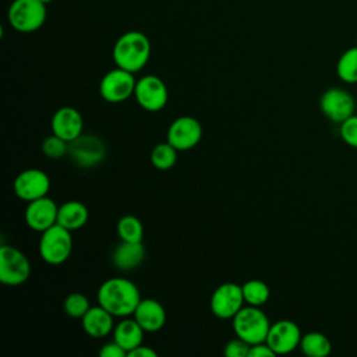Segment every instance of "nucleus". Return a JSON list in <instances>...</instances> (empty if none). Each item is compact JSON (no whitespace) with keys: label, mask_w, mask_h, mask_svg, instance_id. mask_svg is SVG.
I'll list each match as a JSON object with an SVG mask.
<instances>
[{"label":"nucleus","mask_w":357,"mask_h":357,"mask_svg":"<svg viewBox=\"0 0 357 357\" xmlns=\"http://www.w3.org/2000/svg\"><path fill=\"white\" fill-rule=\"evenodd\" d=\"M251 344L245 340L236 336V339H231L226 343L223 349V354L227 357H248Z\"/></svg>","instance_id":"nucleus-30"},{"label":"nucleus","mask_w":357,"mask_h":357,"mask_svg":"<svg viewBox=\"0 0 357 357\" xmlns=\"http://www.w3.org/2000/svg\"><path fill=\"white\" fill-rule=\"evenodd\" d=\"M98 304L113 317H131L141 301L137 284L124 278H110L98 289Z\"/></svg>","instance_id":"nucleus-1"},{"label":"nucleus","mask_w":357,"mask_h":357,"mask_svg":"<svg viewBox=\"0 0 357 357\" xmlns=\"http://www.w3.org/2000/svg\"><path fill=\"white\" fill-rule=\"evenodd\" d=\"M271 328L269 318L266 314L255 305L243 307L233 317V331L237 337L245 340L247 343L258 344L266 340Z\"/></svg>","instance_id":"nucleus-3"},{"label":"nucleus","mask_w":357,"mask_h":357,"mask_svg":"<svg viewBox=\"0 0 357 357\" xmlns=\"http://www.w3.org/2000/svg\"><path fill=\"white\" fill-rule=\"evenodd\" d=\"M52 134L61 137L63 139L71 142L82 134L84 120L81 113L71 106H63L57 109L50 120Z\"/></svg>","instance_id":"nucleus-16"},{"label":"nucleus","mask_w":357,"mask_h":357,"mask_svg":"<svg viewBox=\"0 0 357 357\" xmlns=\"http://www.w3.org/2000/svg\"><path fill=\"white\" fill-rule=\"evenodd\" d=\"M241 287H243L244 301L248 305L261 307L269 300V296H271L269 286L259 279L247 280Z\"/></svg>","instance_id":"nucleus-25"},{"label":"nucleus","mask_w":357,"mask_h":357,"mask_svg":"<svg viewBox=\"0 0 357 357\" xmlns=\"http://www.w3.org/2000/svg\"><path fill=\"white\" fill-rule=\"evenodd\" d=\"M243 287L233 282L222 283L211 297L212 314L220 319H233L244 304Z\"/></svg>","instance_id":"nucleus-10"},{"label":"nucleus","mask_w":357,"mask_h":357,"mask_svg":"<svg viewBox=\"0 0 357 357\" xmlns=\"http://www.w3.org/2000/svg\"><path fill=\"white\" fill-rule=\"evenodd\" d=\"M57 215H59L57 204L46 195L28 202L24 218L29 229L42 233L57 223Z\"/></svg>","instance_id":"nucleus-15"},{"label":"nucleus","mask_w":357,"mask_h":357,"mask_svg":"<svg viewBox=\"0 0 357 357\" xmlns=\"http://www.w3.org/2000/svg\"><path fill=\"white\" fill-rule=\"evenodd\" d=\"M117 236L121 241H142L144 226L134 215H126L117 222Z\"/></svg>","instance_id":"nucleus-26"},{"label":"nucleus","mask_w":357,"mask_h":357,"mask_svg":"<svg viewBox=\"0 0 357 357\" xmlns=\"http://www.w3.org/2000/svg\"><path fill=\"white\" fill-rule=\"evenodd\" d=\"M298 347L308 357H326L332 350V343L324 333L312 331L301 336Z\"/></svg>","instance_id":"nucleus-22"},{"label":"nucleus","mask_w":357,"mask_h":357,"mask_svg":"<svg viewBox=\"0 0 357 357\" xmlns=\"http://www.w3.org/2000/svg\"><path fill=\"white\" fill-rule=\"evenodd\" d=\"M177 149L166 142L156 144L151 151V163L158 170H169L177 162Z\"/></svg>","instance_id":"nucleus-24"},{"label":"nucleus","mask_w":357,"mask_h":357,"mask_svg":"<svg viewBox=\"0 0 357 357\" xmlns=\"http://www.w3.org/2000/svg\"><path fill=\"white\" fill-rule=\"evenodd\" d=\"M144 333H145V331L135 321V318L126 317L119 324L114 325L113 340L117 344H120L127 351V354H128L132 349H135L139 344H142Z\"/></svg>","instance_id":"nucleus-20"},{"label":"nucleus","mask_w":357,"mask_h":357,"mask_svg":"<svg viewBox=\"0 0 357 357\" xmlns=\"http://www.w3.org/2000/svg\"><path fill=\"white\" fill-rule=\"evenodd\" d=\"M319 107L325 117L340 124L354 114L356 102L353 95L346 89L333 86L322 93L319 99Z\"/></svg>","instance_id":"nucleus-11"},{"label":"nucleus","mask_w":357,"mask_h":357,"mask_svg":"<svg viewBox=\"0 0 357 357\" xmlns=\"http://www.w3.org/2000/svg\"><path fill=\"white\" fill-rule=\"evenodd\" d=\"M145 247L142 241H121L112 252V262L120 271H132L145 259Z\"/></svg>","instance_id":"nucleus-19"},{"label":"nucleus","mask_w":357,"mask_h":357,"mask_svg":"<svg viewBox=\"0 0 357 357\" xmlns=\"http://www.w3.org/2000/svg\"><path fill=\"white\" fill-rule=\"evenodd\" d=\"M134 96L137 103L146 112L162 110L169 99L166 84L156 75L148 74L137 79Z\"/></svg>","instance_id":"nucleus-9"},{"label":"nucleus","mask_w":357,"mask_h":357,"mask_svg":"<svg viewBox=\"0 0 357 357\" xmlns=\"http://www.w3.org/2000/svg\"><path fill=\"white\" fill-rule=\"evenodd\" d=\"M356 42H357V35H356Z\"/></svg>","instance_id":"nucleus-35"},{"label":"nucleus","mask_w":357,"mask_h":357,"mask_svg":"<svg viewBox=\"0 0 357 357\" xmlns=\"http://www.w3.org/2000/svg\"><path fill=\"white\" fill-rule=\"evenodd\" d=\"M112 56L116 67L135 74L151 57V42L141 31H127L114 42Z\"/></svg>","instance_id":"nucleus-2"},{"label":"nucleus","mask_w":357,"mask_h":357,"mask_svg":"<svg viewBox=\"0 0 357 357\" xmlns=\"http://www.w3.org/2000/svg\"><path fill=\"white\" fill-rule=\"evenodd\" d=\"M64 311L67 315H70L71 318H82L86 311L91 308L89 300L86 298V296H84L82 293H70L63 303Z\"/></svg>","instance_id":"nucleus-27"},{"label":"nucleus","mask_w":357,"mask_h":357,"mask_svg":"<svg viewBox=\"0 0 357 357\" xmlns=\"http://www.w3.org/2000/svg\"><path fill=\"white\" fill-rule=\"evenodd\" d=\"M340 137L351 148H357V114L340 123Z\"/></svg>","instance_id":"nucleus-29"},{"label":"nucleus","mask_w":357,"mask_h":357,"mask_svg":"<svg viewBox=\"0 0 357 357\" xmlns=\"http://www.w3.org/2000/svg\"><path fill=\"white\" fill-rule=\"evenodd\" d=\"M275 356L276 354L273 353V350L265 342L252 344L250 347V353H248V357H275Z\"/></svg>","instance_id":"nucleus-32"},{"label":"nucleus","mask_w":357,"mask_h":357,"mask_svg":"<svg viewBox=\"0 0 357 357\" xmlns=\"http://www.w3.org/2000/svg\"><path fill=\"white\" fill-rule=\"evenodd\" d=\"M73 251L71 230L56 223L42 231L39 238V255L49 265H60L68 259Z\"/></svg>","instance_id":"nucleus-5"},{"label":"nucleus","mask_w":357,"mask_h":357,"mask_svg":"<svg viewBox=\"0 0 357 357\" xmlns=\"http://www.w3.org/2000/svg\"><path fill=\"white\" fill-rule=\"evenodd\" d=\"M99 356H100V357H126V356H127V351H126L120 344H117V343L113 340V342L105 343V344L102 346V349L99 350Z\"/></svg>","instance_id":"nucleus-31"},{"label":"nucleus","mask_w":357,"mask_h":357,"mask_svg":"<svg viewBox=\"0 0 357 357\" xmlns=\"http://www.w3.org/2000/svg\"><path fill=\"white\" fill-rule=\"evenodd\" d=\"M68 146H70L68 141L63 139L56 134H52L43 139L42 152L49 159H61L66 155H68Z\"/></svg>","instance_id":"nucleus-28"},{"label":"nucleus","mask_w":357,"mask_h":357,"mask_svg":"<svg viewBox=\"0 0 357 357\" xmlns=\"http://www.w3.org/2000/svg\"><path fill=\"white\" fill-rule=\"evenodd\" d=\"M127 356L128 357H158V353H156V350L151 349L149 346L139 344L138 347L132 349Z\"/></svg>","instance_id":"nucleus-33"},{"label":"nucleus","mask_w":357,"mask_h":357,"mask_svg":"<svg viewBox=\"0 0 357 357\" xmlns=\"http://www.w3.org/2000/svg\"><path fill=\"white\" fill-rule=\"evenodd\" d=\"M31 264L26 255L14 245L0 248V282L6 286H20L28 280Z\"/></svg>","instance_id":"nucleus-6"},{"label":"nucleus","mask_w":357,"mask_h":357,"mask_svg":"<svg viewBox=\"0 0 357 357\" xmlns=\"http://www.w3.org/2000/svg\"><path fill=\"white\" fill-rule=\"evenodd\" d=\"M46 17V4L40 0H13L7 10L10 26L21 33L38 31L45 24Z\"/></svg>","instance_id":"nucleus-4"},{"label":"nucleus","mask_w":357,"mask_h":357,"mask_svg":"<svg viewBox=\"0 0 357 357\" xmlns=\"http://www.w3.org/2000/svg\"><path fill=\"white\" fill-rule=\"evenodd\" d=\"M88 219H89L88 208L79 201L71 199L59 206L57 223L71 231L84 227Z\"/></svg>","instance_id":"nucleus-21"},{"label":"nucleus","mask_w":357,"mask_h":357,"mask_svg":"<svg viewBox=\"0 0 357 357\" xmlns=\"http://www.w3.org/2000/svg\"><path fill=\"white\" fill-rule=\"evenodd\" d=\"M114 317L102 305L91 307L81 318L82 329L85 333L95 339H102L110 335L114 329Z\"/></svg>","instance_id":"nucleus-18"},{"label":"nucleus","mask_w":357,"mask_h":357,"mask_svg":"<svg viewBox=\"0 0 357 357\" xmlns=\"http://www.w3.org/2000/svg\"><path fill=\"white\" fill-rule=\"evenodd\" d=\"M301 336V331L296 322L280 319L271 324L265 343L275 354H287L300 346Z\"/></svg>","instance_id":"nucleus-14"},{"label":"nucleus","mask_w":357,"mask_h":357,"mask_svg":"<svg viewBox=\"0 0 357 357\" xmlns=\"http://www.w3.org/2000/svg\"><path fill=\"white\" fill-rule=\"evenodd\" d=\"M135 85L134 73L116 67L102 77L99 93L109 103H121L134 95Z\"/></svg>","instance_id":"nucleus-7"},{"label":"nucleus","mask_w":357,"mask_h":357,"mask_svg":"<svg viewBox=\"0 0 357 357\" xmlns=\"http://www.w3.org/2000/svg\"><path fill=\"white\" fill-rule=\"evenodd\" d=\"M68 156L78 167H95L105 159L106 145L96 135L81 134L78 138L70 142Z\"/></svg>","instance_id":"nucleus-8"},{"label":"nucleus","mask_w":357,"mask_h":357,"mask_svg":"<svg viewBox=\"0 0 357 357\" xmlns=\"http://www.w3.org/2000/svg\"><path fill=\"white\" fill-rule=\"evenodd\" d=\"M49 190L50 178L47 173L36 167L22 170L14 180V192L25 202L46 197Z\"/></svg>","instance_id":"nucleus-13"},{"label":"nucleus","mask_w":357,"mask_h":357,"mask_svg":"<svg viewBox=\"0 0 357 357\" xmlns=\"http://www.w3.org/2000/svg\"><path fill=\"white\" fill-rule=\"evenodd\" d=\"M167 142L177 151H188L198 145L202 138L201 123L191 116H181L172 121L167 128Z\"/></svg>","instance_id":"nucleus-12"},{"label":"nucleus","mask_w":357,"mask_h":357,"mask_svg":"<svg viewBox=\"0 0 357 357\" xmlns=\"http://www.w3.org/2000/svg\"><path fill=\"white\" fill-rule=\"evenodd\" d=\"M337 77L347 84L357 82V46L344 50L336 63Z\"/></svg>","instance_id":"nucleus-23"},{"label":"nucleus","mask_w":357,"mask_h":357,"mask_svg":"<svg viewBox=\"0 0 357 357\" xmlns=\"http://www.w3.org/2000/svg\"><path fill=\"white\" fill-rule=\"evenodd\" d=\"M40 1H42V3H45V4H49V3H52L53 0H40Z\"/></svg>","instance_id":"nucleus-34"},{"label":"nucleus","mask_w":357,"mask_h":357,"mask_svg":"<svg viewBox=\"0 0 357 357\" xmlns=\"http://www.w3.org/2000/svg\"><path fill=\"white\" fill-rule=\"evenodd\" d=\"M132 317L145 332H158L166 324V311L155 298H141Z\"/></svg>","instance_id":"nucleus-17"}]
</instances>
